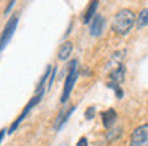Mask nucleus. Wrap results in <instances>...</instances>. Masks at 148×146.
<instances>
[{
    "label": "nucleus",
    "instance_id": "1",
    "mask_svg": "<svg viewBox=\"0 0 148 146\" xmlns=\"http://www.w3.org/2000/svg\"><path fill=\"white\" fill-rule=\"evenodd\" d=\"M135 22V16L131 10H119L118 13L115 14L112 22V30L118 35H126L129 33V30L132 29Z\"/></svg>",
    "mask_w": 148,
    "mask_h": 146
},
{
    "label": "nucleus",
    "instance_id": "2",
    "mask_svg": "<svg viewBox=\"0 0 148 146\" xmlns=\"http://www.w3.org/2000/svg\"><path fill=\"white\" fill-rule=\"evenodd\" d=\"M77 78H78V60H72L70 65H69V73H67V76H65L64 92H62V97H61V103H65V102L69 100Z\"/></svg>",
    "mask_w": 148,
    "mask_h": 146
},
{
    "label": "nucleus",
    "instance_id": "3",
    "mask_svg": "<svg viewBox=\"0 0 148 146\" xmlns=\"http://www.w3.org/2000/svg\"><path fill=\"white\" fill-rule=\"evenodd\" d=\"M129 146H148V124L135 127L129 140Z\"/></svg>",
    "mask_w": 148,
    "mask_h": 146
},
{
    "label": "nucleus",
    "instance_id": "4",
    "mask_svg": "<svg viewBox=\"0 0 148 146\" xmlns=\"http://www.w3.org/2000/svg\"><path fill=\"white\" fill-rule=\"evenodd\" d=\"M16 25H18V16H13V18L8 19L7 25L3 27V32L0 35V51H3L5 46L10 43V40L13 38V33L16 30Z\"/></svg>",
    "mask_w": 148,
    "mask_h": 146
},
{
    "label": "nucleus",
    "instance_id": "5",
    "mask_svg": "<svg viewBox=\"0 0 148 146\" xmlns=\"http://www.w3.org/2000/svg\"><path fill=\"white\" fill-rule=\"evenodd\" d=\"M103 27H105V19H103V16L96 14V16H94V19L91 21V25H89L91 35H92V37H99V35L102 33Z\"/></svg>",
    "mask_w": 148,
    "mask_h": 146
},
{
    "label": "nucleus",
    "instance_id": "6",
    "mask_svg": "<svg viewBox=\"0 0 148 146\" xmlns=\"http://www.w3.org/2000/svg\"><path fill=\"white\" fill-rule=\"evenodd\" d=\"M102 122L105 126V129H110L112 126H115L116 122V111L113 108H108L102 113Z\"/></svg>",
    "mask_w": 148,
    "mask_h": 146
},
{
    "label": "nucleus",
    "instance_id": "7",
    "mask_svg": "<svg viewBox=\"0 0 148 146\" xmlns=\"http://www.w3.org/2000/svg\"><path fill=\"white\" fill-rule=\"evenodd\" d=\"M72 49H73V44H72V41H64V43L61 44V48H59L58 51V57L61 60H65L69 56H70Z\"/></svg>",
    "mask_w": 148,
    "mask_h": 146
},
{
    "label": "nucleus",
    "instance_id": "8",
    "mask_svg": "<svg viewBox=\"0 0 148 146\" xmlns=\"http://www.w3.org/2000/svg\"><path fill=\"white\" fill-rule=\"evenodd\" d=\"M73 111H75V106H70V108H69V111H67L65 114H59L58 121H56V124H54V129H56V130H59V129H61V127L64 126L65 122H67V119L70 117V114L73 113Z\"/></svg>",
    "mask_w": 148,
    "mask_h": 146
},
{
    "label": "nucleus",
    "instance_id": "9",
    "mask_svg": "<svg viewBox=\"0 0 148 146\" xmlns=\"http://www.w3.org/2000/svg\"><path fill=\"white\" fill-rule=\"evenodd\" d=\"M97 5H99V2H91V3H89L86 13H84V16H83V21H84V22H89L91 19H94L92 16H94V11H96Z\"/></svg>",
    "mask_w": 148,
    "mask_h": 146
},
{
    "label": "nucleus",
    "instance_id": "10",
    "mask_svg": "<svg viewBox=\"0 0 148 146\" xmlns=\"http://www.w3.org/2000/svg\"><path fill=\"white\" fill-rule=\"evenodd\" d=\"M145 25H148V8L142 10L138 18H137V27L142 29V27H145Z\"/></svg>",
    "mask_w": 148,
    "mask_h": 146
},
{
    "label": "nucleus",
    "instance_id": "11",
    "mask_svg": "<svg viewBox=\"0 0 148 146\" xmlns=\"http://www.w3.org/2000/svg\"><path fill=\"white\" fill-rule=\"evenodd\" d=\"M121 135V129H113V130H110V133L108 135H107V140H108V141H112L113 138H116V136H119Z\"/></svg>",
    "mask_w": 148,
    "mask_h": 146
},
{
    "label": "nucleus",
    "instance_id": "12",
    "mask_svg": "<svg viewBox=\"0 0 148 146\" xmlns=\"http://www.w3.org/2000/svg\"><path fill=\"white\" fill-rule=\"evenodd\" d=\"M94 114H96V108H94V106H89V108L86 110V113H84V116H86V119H92Z\"/></svg>",
    "mask_w": 148,
    "mask_h": 146
},
{
    "label": "nucleus",
    "instance_id": "13",
    "mask_svg": "<svg viewBox=\"0 0 148 146\" xmlns=\"http://www.w3.org/2000/svg\"><path fill=\"white\" fill-rule=\"evenodd\" d=\"M77 146H88V140L84 138V136H83V138H80V140H78V143H77Z\"/></svg>",
    "mask_w": 148,
    "mask_h": 146
},
{
    "label": "nucleus",
    "instance_id": "14",
    "mask_svg": "<svg viewBox=\"0 0 148 146\" xmlns=\"http://www.w3.org/2000/svg\"><path fill=\"white\" fill-rule=\"evenodd\" d=\"M5 132H7L5 129H2V130H0V143H2V140H3V136H5Z\"/></svg>",
    "mask_w": 148,
    "mask_h": 146
},
{
    "label": "nucleus",
    "instance_id": "15",
    "mask_svg": "<svg viewBox=\"0 0 148 146\" xmlns=\"http://www.w3.org/2000/svg\"><path fill=\"white\" fill-rule=\"evenodd\" d=\"M58 146H69L67 143H61V145H58Z\"/></svg>",
    "mask_w": 148,
    "mask_h": 146
}]
</instances>
